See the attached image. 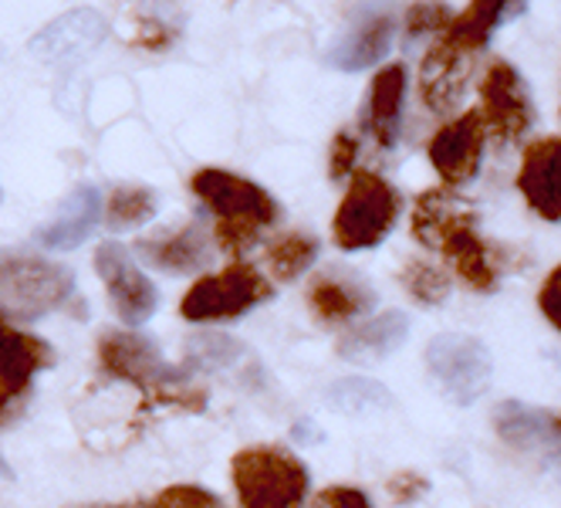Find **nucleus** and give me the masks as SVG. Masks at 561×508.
I'll use <instances>...</instances> for the list:
<instances>
[{
	"mask_svg": "<svg viewBox=\"0 0 561 508\" xmlns=\"http://www.w3.org/2000/svg\"><path fill=\"white\" fill-rule=\"evenodd\" d=\"M413 234L430 251H439L454 275L473 292H494L501 282V258L480 238L477 214L454 190H426L413 207Z\"/></svg>",
	"mask_w": 561,
	"mask_h": 508,
	"instance_id": "f257e3e1",
	"label": "nucleus"
},
{
	"mask_svg": "<svg viewBox=\"0 0 561 508\" xmlns=\"http://www.w3.org/2000/svg\"><path fill=\"white\" fill-rule=\"evenodd\" d=\"M190 187L196 197L207 204V211L217 217V241L230 255L248 251L261 238V230L271 227L277 217L271 193L237 173L199 170L190 180Z\"/></svg>",
	"mask_w": 561,
	"mask_h": 508,
	"instance_id": "f03ea898",
	"label": "nucleus"
},
{
	"mask_svg": "<svg viewBox=\"0 0 561 508\" xmlns=\"http://www.w3.org/2000/svg\"><path fill=\"white\" fill-rule=\"evenodd\" d=\"M233 488L240 508H301L308 472L280 448H248L233 458Z\"/></svg>",
	"mask_w": 561,
	"mask_h": 508,
	"instance_id": "7ed1b4c3",
	"label": "nucleus"
},
{
	"mask_svg": "<svg viewBox=\"0 0 561 508\" xmlns=\"http://www.w3.org/2000/svg\"><path fill=\"white\" fill-rule=\"evenodd\" d=\"M399 217V193L373 170L352 173L348 193L335 214L332 234L342 251H366L386 241Z\"/></svg>",
	"mask_w": 561,
	"mask_h": 508,
	"instance_id": "20e7f679",
	"label": "nucleus"
},
{
	"mask_svg": "<svg viewBox=\"0 0 561 508\" xmlns=\"http://www.w3.org/2000/svg\"><path fill=\"white\" fill-rule=\"evenodd\" d=\"M480 105L473 109L480 115L491 143L511 146L517 139H525V133L535 126V102L528 95L525 78L517 75L514 65L507 61H491L480 75L477 86Z\"/></svg>",
	"mask_w": 561,
	"mask_h": 508,
	"instance_id": "39448f33",
	"label": "nucleus"
},
{
	"mask_svg": "<svg viewBox=\"0 0 561 508\" xmlns=\"http://www.w3.org/2000/svg\"><path fill=\"white\" fill-rule=\"evenodd\" d=\"M271 295V285L261 279V271L251 264H230L217 275L199 279L183 295V319L190 323H214V319H237L261 305Z\"/></svg>",
	"mask_w": 561,
	"mask_h": 508,
	"instance_id": "423d86ee",
	"label": "nucleus"
},
{
	"mask_svg": "<svg viewBox=\"0 0 561 508\" xmlns=\"http://www.w3.org/2000/svg\"><path fill=\"white\" fill-rule=\"evenodd\" d=\"M75 275L65 264L21 258L0 264V305L14 316H45L71 295Z\"/></svg>",
	"mask_w": 561,
	"mask_h": 508,
	"instance_id": "0eeeda50",
	"label": "nucleus"
},
{
	"mask_svg": "<svg viewBox=\"0 0 561 508\" xmlns=\"http://www.w3.org/2000/svg\"><path fill=\"white\" fill-rule=\"evenodd\" d=\"M426 366L454 404H473L491 383V353L470 336H436L426 346Z\"/></svg>",
	"mask_w": 561,
	"mask_h": 508,
	"instance_id": "6e6552de",
	"label": "nucleus"
},
{
	"mask_svg": "<svg viewBox=\"0 0 561 508\" xmlns=\"http://www.w3.org/2000/svg\"><path fill=\"white\" fill-rule=\"evenodd\" d=\"M484 146H488V133L480 126V115L467 109L463 115L436 129V136L430 139V163L444 177L447 190H454L477 177L480 160H484Z\"/></svg>",
	"mask_w": 561,
	"mask_h": 508,
	"instance_id": "1a4fd4ad",
	"label": "nucleus"
},
{
	"mask_svg": "<svg viewBox=\"0 0 561 508\" xmlns=\"http://www.w3.org/2000/svg\"><path fill=\"white\" fill-rule=\"evenodd\" d=\"M51 363V349L37 336H27L0 319V424L27 397L31 380Z\"/></svg>",
	"mask_w": 561,
	"mask_h": 508,
	"instance_id": "9d476101",
	"label": "nucleus"
},
{
	"mask_svg": "<svg viewBox=\"0 0 561 508\" xmlns=\"http://www.w3.org/2000/svg\"><path fill=\"white\" fill-rule=\"evenodd\" d=\"M95 268H99V275L108 289V298L118 312V319L129 323V326H139L152 316L156 312V289L133 264V258L123 245H115V241L102 245L95 251Z\"/></svg>",
	"mask_w": 561,
	"mask_h": 508,
	"instance_id": "9b49d317",
	"label": "nucleus"
},
{
	"mask_svg": "<svg viewBox=\"0 0 561 508\" xmlns=\"http://www.w3.org/2000/svg\"><path fill=\"white\" fill-rule=\"evenodd\" d=\"M517 190L545 221H561V136L538 139L520 156Z\"/></svg>",
	"mask_w": 561,
	"mask_h": 508,
	"instance_id": "f8f14e48",
	"label": "nucleus"
},
{
	"mask_svg": "<svg viewBox=\"0 0 561 508\" xmlns=\"http://www.w3.org/2000/svg\"><path fill=\"white\" fill-rule=\"evenodd\" d=\"M470 61H473L470 55L457 52L454 45L436 37V45L426 52L423 68H420V95L430 112L447 115L460 105L463 86L470 78Z\"/></svg>",
	"mask_w": 561,
	"mask_h": 508,
	"instance_id": "ddd939ff",
	"label": "nucleus"
},
{
	"mask_svg": "<svg viewBox=\"0 0 561 508\" xmlns=\"http://www.w3.org/2000/svg\"><path fill=\"white\" fill-rule=\"evenodd\" d=\"M99 360L105 373L126 383H136V386H146V390H152L167 373L159 349L146 336H136V332H105L99 342Z\"/></svg>",
	"mask_w": 561,
	"mask_h": 508,
	"instance_id": "4468645a",
	"label": "nucleus"
},
{
	"mask_svg": "<svg viewBox=\"0 0 561 508\" xmlns=\"http://www.w3.org/2000/svg\"><path fill=\"white\" fill-rule=\"evenodd\" d=\"M105 37V18L95 11H71L51 21L42 34L31 42V52L42 61H65L75 55L92 52Z\"/></svg>",
	"mask_w": 561,
	"mask_h": 508,
	"instance_id": "2eb2a0df",
	"label": "nucleus"
},
{
	"mask_svg": "<svg viewBox=\"0 0 561 508\" xmlns=\"http://www.w3.org/2000/svg\"><path fill=\"white\" fill-rule=\"evenodd\" d=\"M99 190L95 187H78L71 197L58 207L55 221L42 230V245L51 251L78 248L99 224Z\"/></svg>",
	"mask_w": 561,
	"mask_h": 508,
	"instance_id": "dca6fc26",
	"label": "nucleus"
},
{
	"mask_svg": "<svg viewBox=\"0 0 561 508\" xmlns=\"http://www.w3.org/2000/svg\"><path fill=\"white\" fill-rule=\"evenodd\" d=\"M403 99H407V68L403 65L379 68L369 89V129L382 149H389L399 136Z\"/></svg>",
	"mask_w": 561,
	"mask_h": 508,
	"instance_id": "f3484780",
	"label": "nucleus"
},
{
	"mask_svg": "<svg viewBox=\"0 0 561 508\" xmlns=\"http://www.w3.org/2000/svg\"><path fill=\"white\" fill-rule=\"evenodd\" d=\"M407 332H410V323H407L403 312H382V316L352 329L339 342V353L345 360H355V363H373V360H382L392 353V349L403 346Z\"/></svg>",
	"mask_w": 561,
	"mask_h": 508,
	"instance_id": "a211bd4d",
	"label": "nucleus"
},
{
	"mask_svg": "<svg viewBox=\"0 0 561 508\" xmlns=\"http://www.w3.org/2000/svg\"><path fill=\"white\" fill-rule=\"evenodd\" d=\"M514 11L520 14L525 8H520V4H470V8H463L460 14L450 18V24L444 27V34H439V42H447L457 52L473 58L480 48L491 42V34L497 31V24L504 18H511Z\"/></svg>",
	"mask_w": 561,
	"mask_h": 508,
	"instance_id": "6ab92c4d",
	"label": "nucleus"
},
{
	"mask_svg": "<svg viewBox=\"0 0 561 508\" xmlns=\"http://www.w3.org/2000/svg\"><path fill=\"white\" fill-rule=\"evenodd\" d=\"M308 305L322 323H345V319L363 316V312L373 305V295L355 282L314 279L308 289Z\"/></svg>",
	"mask_w": 561,
	"mask_h": 508,
	"instance_id": "aec40b11",
	"label": "nucleus"
},
{
	"mask_svg": "<svg viewBox=\"0 0 561 508\" xmlns=\"http://www.w3.org/2000/svg\"><path fill=\"white\" fill-rule=\"evenodd\" d=\"M139 251L149 264L173 271V275H183V271H193L207 261V241L196 227H183V230L170 234V238L142 241Z\"/></svg>",
	"mask_w": 561,
	"mask_h": 508,
	"instance_id": "412c9836",
	"label": "nucleus"
},
{
	"mask_svg": "<svg viewBox=\"0 0 561 508\" xmlns=\"http://www.w3.org/2000/svg\"><path fill=\"white\" fill-rule=\"evenodd\" d=\"M389 37H392V21L389 18H369V21L358 24L329 58H332V65L345 68V71L369 68V65L382 61V55L389 48Z\"/></svg>",
	"mask_w": 561,
	"mask_h": 508,
	"instance_id": "4be33fe9",
	"label": "nucleus"
},
{
	"mask_svg": "<svg viewBox=\"0 0 561 508\" xmlns=\"http://www.w3.org/2000/svg\"><path fill=\"white\" fill-rule=\"evenodd\" d=\"M314 255H318L314 238H308V234H288V238H280L267 251V264H271L277 282H295L301 271L314 261Z\"/></svg>",
	"mask_w": 561,
	"mask_h": 508,
	"instance_id": "5701e85b",
	"label": "nucleus"
},
{
	"mask_svg": "<svg viewBox=\"0 0 561 508\" xmlns=\"http://www.w3.org/2000/svg\"><path fill=\"white\" fill-rule=\"evenodd\" d=\"M156 214V197L146 187H118L112 190L108 197V227L115 230H126V227H139Z\"/></svg>",
	"mask_w": 561,
	"mask_h": 508,
	"instance_id": "b1692460",
	"label": "nucleus"
},
{
	"mask_svg": "<svg viewBox=\"0 0 561 508\" xmlns=\"http://www.w3.org/2000/svg\"><path fill=\"white\" fill-rule=\"evenodd\" d=\"M403 289L420 302V305H436L450 295V279L447 271H439L430 261H410L403 268Z\"/></svg>",
	"mask_w": 561,
	"mask_h": 508,
	"instance_id": "393cba45",
	"label": "nucleus"
},
{
	"mask_svg": "<svg viewBox=\"0 0 561 508\" xmlns=\"http://www.w3.org/2000/svg\"><path fill=\"white\" fill-rule=\"evenodd\" d=\"M386 400V386L369 383V380H342L329 390V404L335 410L355 414V410H366Z\"/></svg>",
	"mask_w": 561,
	"mask_h": 508,
	"instance_id": "a878e982",
	"label": "nucleus"
},
{
	"mask_svg": "<svg viewBox=\"0 0 561 508\" xmlns=\"http://www.w3.org/2000/svg\"><path fill=\"white\" fill-rule=\"evenodd\" d=\"M149 508H224L210 492L193 488V485H173L167 492H159Z\"/></svg>",
	"mask_w": 561,
	"mask_h": 508,
	"instance_id": "bb28decb",
	"label": "nucleus"
},
{
	"mask_svg": "<svg viewBox=\"0 0 561 508\" xmlns=\"http://www.w3.org/2000/svg\"><path fill=\"white\" fill-rule=\"evenodd\" d=\"M450 11L439 8V4H416L410 8V18H407V31L410 37H420V34H444V27L450 24Z\"/></svg>",
	"mask_w": 561,
	"mask_h": 508,
	"instance_id": "cd10ccee",
	"label": "nucleus"
},
{
	"mask_svg": "<svg viewBox=\"0 0 561 508\" xmlns=\"http://www.w3.org/2000/svg\"><path fill=\"white\" fill-rule=\"evenodd\" d=\"M355 160H358V139L352 133H339L332 139V149H329V170L335 180L342 177H352L355 173Z\"/></svg>",
	"mask_w": 561,
	"mask_h": 508,
	"instance_id": "c85d7f7f",
	"label": "nucleus"
},
{
	"mask_svg": "<svg viewBox=\"0 0 561 508\" xmlns=\"http://www.w3.org/2000/svg\"><path fill=\"white\" fill-rule=\"evenodd\" d=\"M538 308H541V316L561 332V264L545 279V285L538 292Z\"/></svg>",
	"mask_w": 561,
	"mask_h": 508,
	"instance_id": "c756f323",
	"label": "nucleus"
},
{
	"mask_svg": "<svg viewBox=\"0 0 561 508\" xmlns=\"http://www.w3.org/2000/svg\"><path fill=\"white\" fill-rule=\"evenodd\" d=\"M311 508H373V505H369V498L363 492L339 485V488H329V492L318 495L311 501Z\"/></svg>",
	"mask_w": 561,
	"mask_h": 508,
	"instance_id": "7c9ffc66",
	"label": "nucleus"
},
{
	"mask_svg": "<svg viewBox=\"0 0 561 508\" xmlns=\"http://www.w3.org/2000/svg\"><path fill=\"white\" fill-rule=\"evenodd\" d=\"M423 492H426V482H423L420 475H399V478L392 482L396 501H413V498L423 495Z\"/></svg>",
	"mask_w": 561,
	"mask_h": 508,
	"instance_id": "2f4dec72",
	"label": "nucleus"
},
{
	"mask_svg": "<svg viewBox=\"0 0 561 508\" xmlns=\"http://www.w3.org/2000/svg\"><path fill=\"white\" fill-rule=\"evenodd\" d=\"M0 478H11V464L0 458Z\"/></svg>",
	"mask_w": 561,
	"mask_h": 508,
	"instance_id": "473e14b6",
	"label": "nucleus"
},
{
	"mask_svg": "<svg viewBox=\"0 0 561 508\" xmlns=\"http://www.w3.org/2000/svg\"><path fill=\"white\" fill-rule=\"evenodd\" d=\"M0 58H4V52H0Z\"/></svg>",
	"mask_w": 561,
	"mask_h": 508,
	"instance_id": "72a5a7b5",
	"label": "nucleus"
}]
</instances>
